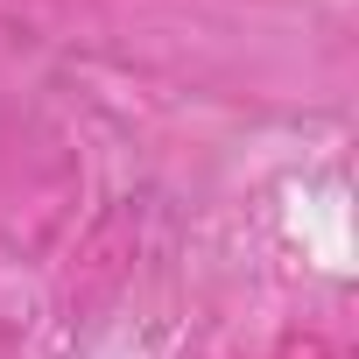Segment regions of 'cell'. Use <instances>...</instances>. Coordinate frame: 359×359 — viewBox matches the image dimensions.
<instances>
[]
</instances>
